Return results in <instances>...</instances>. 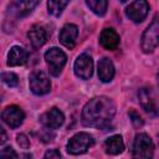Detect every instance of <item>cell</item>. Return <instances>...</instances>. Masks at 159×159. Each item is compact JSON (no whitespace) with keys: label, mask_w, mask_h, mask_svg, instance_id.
Here are the masks:
<instances>
[{"label":"cell","mask_w":159,"mask_h":159,"mask_svg":"<svg viewBox=\"0 0 159 159\" xmlns=\"http://www.w3.org/2000/svg\"><path fill=\"white\" fill-rule=\"evenodd\" d=\"M116 114L114 102L106 96L91 98L82 109L81 122L84 127L102 129L107 127Z\"/></svg>","instance_id":"6da1fadb"},{"label":"cell","mask_w":159,"mask_h":159,"mask_svg":"<svg viewBox=\"0 0 159 159\" xmlns=\"http://www.w3.org/2000/svg\"><path fill=\"white\" fill-rule=\"evenodd\" d=\"M140 107L150 116H159V91L154 87H142L138 91Z\"/></svg>","instance_id":"7a4b0ae2"},{"label":"cell","mask_w":159,"mask_h":159,"mask_svg":"<svg viewBox=\"0 0 159 159\" xmlns=\"http://www.w3.org/2000/svg\"><path fill=\"white\" fill-rule=\"evenodd\" d=\"M142 50L145 53L153 52L159 46V15H155L142 35Z\"/></svg>","instance_id":"3957f363"},{"label":"cell","mask_w":159,"mask_h":159,"mask_svg":"<svg viewBox=\"0 0 159 159\" xmlns=\"http://www.w3.org/2000/svg\"><path fill=\"white\" fill-rule=\"evenodd\" d=\"M41 0H12L6 7V19L17 20L27 16L39 4Z\"/></svg>","instance_id":"277c9868"},{"label":"cell","mask_w":159,"mask_h":159,"mask_svg":"<svg viewBox=\"0 0 159 159\" xmlns=\"http://www.w3.org/2000/svg\"><path fill=\"white\" fill-rule=\"evenodd\" d=\"M94 144V139L86 132H78L67 143V153L71 155H80L86 153Z\"/></svg>","instance_id":"5b68a950"},{"label":"cell","mask_w":159,"mask_h":159,"mask_svg":"<svg viewBox=\"0 0 159 159\" xmlns=\"http://www.w3.org/2000/svg\"><path fill=\"white\" fill-rule=\"evenodd\" d=\"M153 154H154V143L152 138L145 133H138L134 137L132 155L134 158L149 159L153 157Z\"/></svg>","instance_id":"8992f818"},{"label":"cell","mask_w":159,"mask_h":159,"mask_svg":"<svg viewBox=\"0 0 159 159\" xmlns=\"http://www.w3.org/2000/svg\"><path fill=\"white\" fill-rule=\"evenodd\" d=\"M45 61L48 66L50 73L55 77L60 76V73L62 72L66 62H67V56L66 53L57 48V47H51L50 50H47L45 52Z\"/></svg>","instance_id":"52a82bcc"},{"label":"cell","mask_w":159,"mask_h":159,"mask_svg":"<svg viewBox=\"0 0 159 159\" xmlns=\"http://www.w3.org/2000/svg\"><path fill=\"white\" fill-rule=\"evenodd\" d=\"M29 86L34 94L43 96L51 91V81L43 71H34L29 77Z\"/></svg>","instance_id":"ba28073f"},{"label":"cell","mask_w":159,"mask_h":159,"mask_svg":"<svg viewBox=\"0 0 159 159\" xmlns=\"http://www.w3.org/2000/svg\"><path fill=\"white\" fill-rule=\"evenodd\" d=\"M73 71L77 77L81 80H89L93 75V60L92 57L83 52L80 56H77L75 65H73Z\"/></svg>","instance_id":"9c48e42d"},{"label":"cell","mask_w":159,"mask_h":159,"mask_svg":"<svg viewBox=\"0 0 159 159\" xmlns=\"http://www.w3.org/2000/svg\"><path fill=\"white\" fill-rule=\"evenodd\" d=\"M149 11V4L147 0H134L125 7V15L129 20L138 24L142 22Z\"/></svg>","instance_id":"30bf717a"},{"label":"cell","mask_w":159,"mask_h":159,"mask_svg":"<svg viewBox=\"0 0 159 159\" xmlns=\"http://www.w3.org/2000/svg\"><path fill=\"white\" fill-rule=\"evenodd\" d=\"M1 119L10 128H17L22 124V122L25 119V113L22 112V109L20 107H17L15 104L7 106L4 108L2 113H1Z\"/></svg>","instance_id":"8fae6325"},{"label":"cell","mask_w":159,"mask_h":159,"mask_svg":"<svg viewBox=\"0 0 159 159\" xmlns=\"http://www.w3.org/2000/svg\"><path fill=\"white\" fill-rule=\"evenodd\" d=\"M40 122L47 129H57V128H60L63 124V122H65V114L58 108L53 107V108L48 109L47 112H45L40 117Z\"/></svg>","instance_id":"7c38bea8"},{"label":"cell","mask_w":159,"mask_h":159,"mask_svg":"<svg viewBox=\"0 0 159 159\" xmlns=\"http://www.w3.org/2000/svg\"><path fill=\"white\" fill-rule=\"evenodd\" d=\"M99 43L103 48H106L108 51L116 50L120 43V39H119L118 32L111 27L102 30V32L99 35Z\"/></svg>","instance_id":"4fadbf2b"},{"label":"cell","mask_w":159,"mask_h":159,"mask_svg":"<svg viewBox=\"0 0 159 159\" xmlns=\"http://www.w3.org/2000/svg\"><path fill=\"white\" fill-rule=\"evenodd\" d=\"M77 36H78V27L75 24H66L61 29L60 35H58V39H60V42L65 47H67V48L71 50V48L75 47Z\"/></svg>","instance_id":"5bb4252c"},{"label":"cell","mask_w":159,"mask_h":159,"mask_svg":"<svg viewBox=\"0 0 159 159\" xmlns=\"http://www.w3.org/2000/svg\"><path fill=\"white\" fill-rule=\"evenodd\" d=\"M29 58V53L25 48L20 46H12L7 53V61L6 65L9 67H15V66H22L26 63Z\"/></svg>","instance_id":"9a60e30c"},{"label":"cell","mask_w":159,"mask_h":159,"mask_svg":"<svg viewBox=\"0 0 159 159\" xmlns=\"http://www.w3.org/2000/svg\"><path fill=\"white\" fill-rule=\"evenodd\" d=\"M114 73H116V70L111 58L103 57L98 61V78L102 82L104 83L111 82L114 77Z\"/></svg>","instance_id":"2e32d148"},{"label":"cell","mask_w":159,"mask_h":159,"mask_svg":"<svg viewBox=\"0 0 159 159\" xmlns=\"http://www.w3.org/2000/svg\"><path fill=\"white\" fill-rule=\"evenodd\" d=\"M27 37H29L32 47L40 48L47 41V32H46V30L42 26H40V25H32L30 27L29 32H27Z\"/></svg>","instance_id":"e0dca14e"},{"label":"cell","mask_w":159,"mask_h":159,"mask_svg":"<svg viewBox=\"0 0 159 159\" xmlns=\"http://www.w3.org/2000/svg\"><path fill=\"white\" fill-rule=\"evenodd\" d=\"M124 150V142L119 134L112 135L104 142V152L109 155H118Z\"/></svg>","instance_id":"ac0fdd59"},{"label":"cell","mask_w":159,"mask_h":159,"mask_svg":"<svg viewBox=\"0 0 159 159\" xmlns=\"http://www.w3.org/2000/svg\"><path fill=\"white\" fill-rule=\"evenodd\" d=\"M68 2H70V0H48L47 1V11L50 15L58 17Z\"/></svg>","instance_id":"d6986e66"},{"label":"cell","mask_w":159,"mask_h":159,"mask_svg":"<svg viewBox=\"0 0 159 159\" xmlns=\"http://www.w3.org/2000/svg\"><path fill=\"white\" fill-rule=\"evenodd\" d=\"M87 6L98 16H103L107 12L108 0H86Z\"/></svg>","instance_id":"ffe728a7"},{"label":"cell","mask_w":159,"mask_h":159,"mask_svg":"<svg viewBox=\"0 0 159 159\" xmlns=\"http://www.w3.org/2000/svg\"><path fill=\"white\" fill-rule=\"evenodd\" d=\"M1 80L9 87H15L19 83V77L14 72H4L1 75Z\"/></svg>","instance_id":"44dd1931"},{"label":"cell","mask_w":159,"mask_h":159,"mask_svg":"<svg viewBox=\"0 0 159 159\" xmlns=\"http://www.w3.org/2000/svg\"><path fill=\"white\" fill-rule=\"evenodd\" d=\"M128 114H129L130 120H132V123H133V125H134L135 128H139V127H142V125L144 124V122H143L142 117H140V116H139V113H137L134 109H130V111L128 112Z\"/></svg>","instance_id":"7402d4cb"},{"label":"cell","mask_w":159,"mask_h":159,"mask_svg":"<svg viewBox=\"0 0 159 159\" xmlns=\"http://www.w3.org/2000/svg\"><path fill=\"white\" fill-rule=\"evenodd\" d=\"M16 142H17L19 147L22 149H29V147H30V140L24 133H20L16 135Z\"/></svg>","instance_id":"603a6c76"},{"label":"cell","mask_w":159,"mask_h":159,"mask_svg":"<svg viewBox=\"0 0 159 159\" xmlns=\"http://www.w3.org/2000/svg\"><path fill=\"white\" fill-rule=\"evenodd\" d=\"M0 155L2 157V158H17V154L15 153V150L11 148V147H6V148H4V149H1V152H0Z\"/></svg>","instance_id":"cb8c5ba5"},{"label":"cell","mask_w":159,"mask_h":159,"mask_svg":"<svg viewBox=\"0 0 159 159\" xmlns=\"http://www.w3.org/2000/svg\"><path fill=\"white\" fill-rule=\"evenodd\" d=\"M43 157L45 158H60L61 157V153L57 149H51V150H47Z\"/></svg>","instance_id":"d4e9b609"},{"label":"cell","mask_w":159,"mask_h":159,"mask_svg":"<svg viewBox=\"0 0 159 159\" xmlns=\"http://www.w3.org/2000/svg\"><path fill=\"white\" fill-rule=\"evenodd\" d=\"M0 132H1V140H0V143L4 144V143L7 140V137H6V133H5V129H4V128H1Z\"/></svg>","instance_id":"484cf974"},{"label":"cell","mask_w":159,"mask_h":159,"mask_svg":"<svg viewBox=\"0 0 159 159\" xmlns=\"http://www.w3.org/2000/svg\"><path fill=\"white\" fill-rule=\"evenodd\" d=\"M157 80H158V84H159V72H158V75H157Z\"/></svg>","instance_id":"4316f807"},{"label":"cell","mask_w":159,"mask_h":159,"mask_svg":"<svg viewBox=\"0 0 159 159\" xmlns=\"http://www.w3.org/2000/svg\"><path fill=\"white\" fill-rule=\"evenodd\" d=\"M119 1H120V2H125L127 0H119Z\"/></svg>","instance_id":"83f0119b"},{"label":"cell","mask_w":159,"mask_h":159,"mask_svg":"<svg viewBox=\"0 0 159 159\" xmlns=\"http://www.w3.org/2000/svg\"><path fill=\"white\" fill-rule=\"evenodd\" d=\"M158 138H159V135H158Z\"/></svg>","instance_id":"f1b7e54d"}]
</instances>
